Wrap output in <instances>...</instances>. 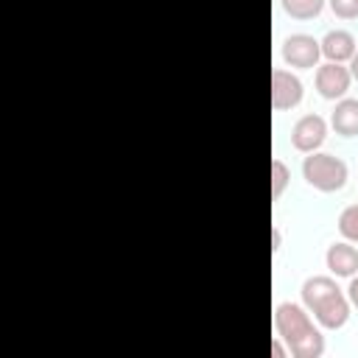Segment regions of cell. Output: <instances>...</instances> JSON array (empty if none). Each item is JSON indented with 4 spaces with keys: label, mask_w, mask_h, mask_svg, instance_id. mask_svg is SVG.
<instances>
[{
    "label": "cell",
    "mask_w": 358,
    "mask_h": 358,
    "mask_svg": "<svg viewBox=\"0 0 358 358\" xmlns=\"http://www.w3.org/2000/svg\"><path fill=\"white\" fill-rule=\"evenodd\" d=\"M274 333L285 341L294 358H322L324 336L319 322L308 313L302 302H277L274 305Z\"/></svg>",
    "instance_id": "6da1fadb"
},
{
    "label": "cell",
    "mask_w": 358,
    "mask_h": 358,
    "mask_svg": "<svg viewBox=\"0 0 358 358\" xmlns=\"http://www.w3.org/2000/svg\"><path fill=\"white\" fill-rule=\"evenodd\" d=\"M299 296H302V305L319 322L322 330H341L347 324L352 305L347 299V291L336 282L333 274L305 277V282L299 288Z\"/></svg>",
    "instance_id": "7a4b0ae2"
},
{
    "label": "cell",
    "mask_w": 358,
    "mask_h": 358,
    "mask_svg": "<svg viewBox=\"0 0 358 358\" xmlns=\"http://www.w3.org/2000/svg\"><path fill=\"white\" fill-rule=\"evenodd\" d=\"M302 179L319 193H338L350 179V168L341 157L319 148L302 157Z\"/></svg>",
    "instance_id": "3957f363"
},
{
    "label": "cell",
    "mask_w": 358,
    "mask_h": 358,
    "mask_svg": "<svg viewBox=\"0 0 358 358\" xmlns=\"http://www.w3.org/2000/svg\"><path fill=\"white\" fill-rule=\"evenodd\" d=\"M280 56L291 70H316L322 64V45L310 34H291L282 39Z\"/></svg>",
    "instance_id": "277c9868"
},
{
    "label": "cell",
    "mask_w": 358,
    "mask_h": 358,
    "mask_svg": "<svg viewBox=\"0 0 358 358\" xmlns=\"http://www.w3.org/2000/svg\"><path fill=\"white\" fill-rule=\"evenodd\" d=\"M313 87L316 92L324 98V101H341L350 87H352V73H350V64H341V62H322L316 70H313Z\"/></svg>",
    "instance_id": "5b68a950"
},
{
    "label": "cell",
    "mask_w": 358,
    "mask_h": 358,
    "mask_svg": "<svg viewBox=\"0 0 358 358\" xmlns=\"http://www.w3.org/2000/svg\"><path fill=\"white\" fill-rule=\"evenodd\" d=\"M305 98V84L296 76V70L288 67H274L271 70V106L274 112H288L299 106Z\"/></svg>",
    "instance_id": "8992f818"
},
{
    "label": "cell",
    "mask_w": 358,
    "mask_h": 358,
    "mask_svg": "<svg viewBox=\"0 0 358 358\" xmlns=\"http://www.w3.org/2000/svg\"><path fill=\"white\" fill-rule=\"evenodd\" d=\"M327 131H330V123L316 115V112H308L302 117H296V123L291 126V145L299 151V154H310V151H319L327 140Z\"/></svg>",
    "instance_id": "52a82bcc"
},
{
    "label": "cell",
    "mask_w": 358,
    "mask_h": 358,
    "mask_svg": "<svg viewBox=\"0 0 358 358\" xmlns=\"http://www.w3.org/2000/svg\"><path fill=\"white\" fill-rule=\"evenodd\" d=\"M319 45H322V59H324V62H341V64H350V59H352L355 50H358V39H355V34L347 31V28H333V31H327V34L319 39Z\"/></svg>",
    "instance_id": "ba28073f"
},
{
    "label": "cell",
    "mask_w": 358,
    "mask_h": 358,
    "mask_svg": "<svg viewBox=\"0 0 358 358\" xmlns=\"http://www.w3.org/2000/svg\"><path fill=\"white\" fill-rule=\"evenodd\" d=\"M324 266L336 280L338 277L350 280L352 274H358V249H355V243H350V241L330 243L327 252H324Z\"/></svg>",
    "instance_id": "9c48e42d"
},
{
    "label": "cell",
    "mask_w": 358,
    "mask_h": 358,
    "mask_svg": "<svg viewBox=\"0 0 358 358\" xmlns=\"http://www.w3.org/2000/svg\"><path fill=\"white\" fill-rule=\"evenodd\" d=\"M327 123L338 137H358V98L344 95L341 101H336Z\"/></svg>",
    "instance_id": "30bf717a"
},
{
    "label": "cell",
    "mask_w": 358,
    "mask_h": 358,
    "mask_svg": "<svg viewBox=\"0 0 358 358\" xmlns=\"http://www.w3.org/2000/svg\"><path fill=\"white\" fill-rule=\"evenodd\" d=\"M280 6H282V11H285L291 20L308 22V20H316V17L324 11L327 0H280Z\"/></svg>",
    "instance_id": "8fae6325"
},
{
    "label": "cell",
    "mask_w": 358,
    "mask_h": 358,
    "mask_svg": "<svg viewBox=\"0 0 358 358\" xmlns=\"http://www.w3.org/2000/svg\"><path fill=\"white\" fill-rule=\"evenodd\" d=\"M338 232L344 241L355 243L358 246V204H347L341 213H338Z\"/></svg>",
    "instance_id": "7c38bea8"
},
{
    "label": "cell",
    "mask_w": 358,
    "mask_h": 358,
    "mask_svg": "<svg viewBox=\"0 0 358 358\" xmlns=\"http://www.w3.org/2000/svg\"><path fill=\"white\" fill-rule=\"evenodd\" d=\"M288 185H291V168L280 157H274L271 159V199L280 201V196L285 193Z\"/></svg>",
    "instance_id": "4fadbf2b"
},
{
    "label": "cell",
    "mask_w": 358,
    "mask_h": 358,
    "mask_svg": "<svg viewBox=\"0 0 358 358\" xmlns=\"http://www.w3.org/2000/svg\"><path fill=\"white\" fill-rule=\"evenodd\" d=\"M327 6L338 20H355L358 17V0H327Z\"/></svg>",
    "instance_id": "5bb4252c"
},
{
    "label": "cell",
    "mask_w": 358,
    "mask_h": 358,
    "mask_svg": "<svg viewBox=\"0 0 358 358\" xmlns=\"http://www.w3.org/2000/svg\"><path fill=\"white\" fill-rule=\"evenodd\" d=\"M347 299H350V305H352V310H358V274H352L350 277V282H347Z\"/></svg>",
    "instance_id": "9a60e30c"
},
{
    "label": "cell",
    "mask_w": 358,
    "mask_h": 358,
    "mask_svg": "<svg viewBox=\"0 0 358 358\" xmlns=\"http://www.w3.org/2000/svg\"><path fill=\"white\" fill-rule=\"evenodd\" d=\"M291 352H288V347H285V341L280 338V336H274L271 338V358H288Z\"/></svg>",
    "instance_id": "2e32d148"
},
{
    "label": "cell",
    "mask_w": 358,
    "mask_h": 358,
    "mask_svg": "<svg viewBox=\"0 0 358 358\" xmlns=\"http://www.w3.org/2000/svg\"><path fill=\"white\" fill-rule=\"evenodd\" d=\"M280 249H282V232H280V227L274 224V227H271V252L277 255Z\"/></svg>",
    "instance_id": "e0dca14e"
},
{
    "label": "cell",
    "mask_w": 358,
    "mask_h": 358,
    "mask_svg": "<svg viewBox=\"0 0 358 358\" xmlns=\"http://www.w3.org/2000/svg\"><path fill=\"white\" fill-rule=\"evenodd\" d=\"M350 73H352V81H358V50H355V56L350 59Z\"/></svg>",
    "instance_id": "ac0fdd59"
}]
</instances>
